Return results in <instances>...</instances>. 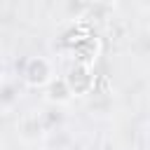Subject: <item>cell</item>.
Returning a JSON list of instances; mask_svg holds the SVG:
<instances>
[{
	"label": "cell",
	"instance_id": "obj_1",
	"mask_svg": "<svg viewBox=\"0 0 150 150\" xmlns=\"http://www.w3.org/2000/svg\"><path fill=\"white\" fill-rule=\"evenodd\" d=\"M54 63L52 59L47 56H30L26 63H23V70H21V82L28 87V89H47L49 82L54 80Z\"/></svg>",
	"mask_w": 150,
	"mask_h": 150
},
{
	"label": "cell",
	"instance_id": "obj_3",
	"mask_svg": "<svg viewBox=\"0 0 150 150\" xmlns=\"http://www.w3.org/2000/svg\"><path fill=\"white\" fill-rule=\"evenodd\" d=\"M16 136L23 143H35L42 136V124H40V115L38 112H26L21 115V120L16 122Z\"/></svg>",
	"mask_w": 150,
	"mask_h": 150
},
{
	"label": "cell",
	"instance_id": "obj_4",
	"mask_svg": "<svg viewBox=\"0 0 150 150\" xmlns=\"http://www.w3.org/2000/svg\"><path fill=\"white\" fill-rule=\"evenodd\" d=\"M73 98H75V96H73L66 77H59V75H56V77L49 82V87L45 89V101L52 103V105H66V103H70Z\"/></svg>",
	"mask_w": 150,
	"mask_h": 150
},
{
	"label": "cell",
	"instance_id": "obj_2",
	"mask_svg": "<svg viewBox=\"0 0 150 150\" xmlns=\"http://www.w3.org/2000/svg\"><path fill=\"white\" fill-rule=\"evenodd\" d=\"M73 96H87L94 91V84H96V77H94V68L87 66V63H75L70 68L68 75H63Z\"/></svg>",
	"mask_w": 150,
	"mask_h": 150
}]
</instances>
